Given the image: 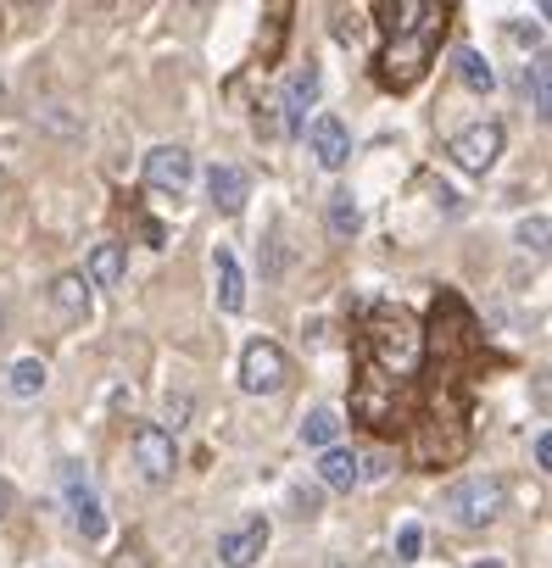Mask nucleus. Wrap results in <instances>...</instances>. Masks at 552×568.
<instances>
[{
  "label": "nucleus",
  "mask_w": 552,
  "mask_h": 568,
  "mask_svg": "<svg viewBox=\"0 0 552 568\" xmlns=\"http://www.w3.org/2000/svg\"><path fill=\"white\" fill-rule=\"evenodd\" d=\"M513 40H519V45H541V29H524V23H519V29H513Z\"/></svg>",
  "instance_id": "c85d7f7f"
},
{
  "label": "nucleus",
  "mask_w": 552,
  "mask_h": 568,
  "mask_svg": "<svg viewBox=\"0 0 552 568\" xmlns=\"http://www.w3.org/2000/svg\"><path fill=\"white\" fill-rule=\"evenodd\" d=\"M358 229H363V206H358V195H352V190L330 195V234H335V240H352Z\"/></svg>",
  "instance_id": "4be33fe9"
},
{
  "label": "nucleus",
  "mask_w": 552,
  "mask_h": 568,
  "mask_svg": "<svg viewBox=\"0 0 552 568\" xmlns=\"http://www.w3.org/2000/svg\"><path fill=\"white\" fill-rule=\"evenodd\" d=\"M129 446H134V463H140V474H145L151 485L173 479V468H179V446H173V435H168L162 424H134Z\"/></svg>",
  "instance_id": "6e6552de"
},
{
  "label": "nucleus",
  "mask_w": 552,
  "mask_h": 568,
  "mask_svg": "<svg viewBox=\"0 0 552 568\" xmlns=\"http://www.w3.org/2000/svg\"><path fill=\"white\" fill-rule=\"evenodd\" d=\"M184 418H190V396H168V402H162V429L173 435Z\"/></svg>",
  "instance_id": "393cba45"
},
{
  "label": "nucleus",
  "mask_w": 552,
  "mask_h": 568,
  "mask_svg": "<svg viewBox=\"0 0 552 568\" xmlns=\"http://www.w3.org/2000/svg\"><path fill=\"white\" fill-rule=\"evenodd\" d=\"M341 440V413L335 407H313L308 418H302V446H335Z\"/></svg>",
  "instance_id": "6ab92c4d"
},
{
  "label": "nucleus",
  "mask_w": 552,
  "mask_h": 568,
  "mask_svg": "<svg viewBox=\"0 0 552 568\" xmlns=\"http://www.w3.org/2000/svg\"><path fill=\"white\" fill-rule=\"evenodd\" d=\"M469 568H508V562H496V557H474Z\"/></svg>",
  "instance_id": "c756f323"
},
{
  "label": "nucleus",
  "mask_w": 552,
  "mask_h": 568,
  "mask_svg": "<svg viewBox=\"0 0 552 568\" xmlns=\"http://www.w3.org/2000/svg\"><path fill=\"white\" fill-rule=\"evenodd\" d=\"M0 106H7V84H0Z\"/></svg>",
  "instance_id": "2f4dec72"
},
{
  "label": "nucleus",
  "mask_w": 552,
  "mask_h": 568,
  "mask_svg": "<svg viewBox=\"0 0 552 568\" xmlns=\"http://www.w3.org/2000/svg\"><path fill=\"white\" fill-rule=\"evenodd\" d=\"M546 234H552V223H546L541 212L519 223V245H524V251H546Z\"/></svg>",
  "instance_id": "5701e85b"
},
{
  "label": "nucleus",
  "mask_w": 552,
  "mask_h": 568,
  "mask_svg": "<svg viewBox=\"0 0 552 568\" xmlns=\"http://www.w3.org/2000/svg\"><path fill=\"white\" fill-rule=\"evenodd\" d=\"M190 179H195V156H190L184 145H157V151H145V184H151V190L184 195Z\"/></svg>",
  "instance_id": "1a4fd4ad"
},
{
  "label": "nucleus",
  "mask_w": 552,
  "mask_h": 568,
  "mask_svg": "<svg viewBox=\"0 0 552 568\" xmlns=\"http://www.w3.org/2000/svg\"><path fill=\"white\" fill-rule=\"evenodd\" d=\"M530 452H535V468H552V435H546V429L535 435V446H530Z\"/></svg>",
  "instance_id": "a878e982"
},
{
  "label": "nucleus",
  "mask_w": 552,
  "mask_h": 568,
  "mask_svg": "<svg viewBox=\"0 0 552 568\" xmlns=\"http://www.w3.org/2000/svg\"><path fill=\"white\" fill-rule=\"evenodd\" d=\"M308 145H313L319 168H330V173H341V168L352 162V134H347V123H341L335 112H319V118L308 123Z\"/></svg>",
  "instance_id": "9d476101"
},
{
  "label": "nucleus",
  "mask_w": 552,
  "mask_h": 568,
  "mask_svg": "<svg viewBox=\"0 0 552 568\" xmlns=\"http://www.w3.org/2000/svg\"><path fill=\"white\" fill-rule=\"evenodd\" d=\"M7 507H12V490H7V485H0V518H7Z\"/></svg>",
  "instance_id": "7c9ffc66"
},
{
  "label": "nucleus",
  "mask_w": 552,
  "mask_h": 568,
  "mask_svg": "<svg viewBox=\"0 0 552 568\" xmlns=\"http://www.w3.org/2000/svg\"><path fill=\"white\" fill-rule=\"evenodd\" d=\"M212 296L223 313H245V273L229 245H212Z\"/></svg>",
  "instance_id": "f8f14e48"
},
{
  "label": "nucleus",
  "mask_w": 552,
  "mask_h": 568,
  "mask_svg": "<svg viewBox=\"0 0 552 568\" xmlns=\"http://www.w3.org/2000/svg\"><path fill=\"white\" fill-rule=\"evenodd\" d=\"M123 267H129L123 245H118V240H101V245L90 251V267H84L90 291H96V284H101V291H118V284H123Z\"/></svg>",
  "instance_id": "f3484780"
},
{
  "label": "nucleus",
  "mask_w": 552,
  "mask_h": 568,
  "mask_svg": "<svg viewBox=\"0 0 552 568\" xmlns=\"http://www.w3.org/2000/svg\"><path fill=\"white\" fill-rule=\"evenodd\" d=\"M46 385H51V374H46L40 357H23V363H12V374H7V390H12L18 402H34Z\"/></svg>",
  "instance_id": "a211bd4d"
},
{
  "label": "nucleus",
  "mask_w": 552,
  "mask_h": 568,
  "mask_svg": "<svg viewBox=\"0 0 552 568\" xmlns=\"http://www.w3.org/2000/svg\"><path fill=\"white\" fill-rule=\"evenodd\" d=\"M358 479H363V463H358L352 446H330V452L319 457V485H324V490H352Z\"/></svg>",
  "instance_id": "dca6fc26"
},
{
  "label": "nucleus",
  "mask_w": 552,
  "mask_h": 568,
  "mask_svg": "<svg viewBox=\"0 0 552 568\" xmlns=\"http://www.w3.org/2000/svg\"><path fill=\"white\" fill-rule=\"evenodd\" d=\"M268 540H273V524L268 518H245L240 529H229L218 540V557H223V568H251L268 551Z\"/></svg>",
  "instance_id": "9b49d317"
},
{
  "label": "nucleus",
  "mask_w": 552,
  "mask_h": 568,
  "mask_svg": "<svg viewBox=\"0 0 552 568\" xmlns=\"http://www.w3.org/2000/svg\"><path fill=\"white\" fill-rule=\"evenodd\" d=\"M380 12L391 18V40H385V51L374 57V73H380L385 90H413V84L430 73L435 45H441L452 12L435 7V0H397V7H380Z\"/></svg>",
  "instance_id": "f257e3e1"
},
{
  "label": "nucleus",
  "mask_w": 552,
  "mask_h": 568,
  "mask_svg": "<svg viewBox=\"0 0 552 568\" xmlns=\"http://www.w3.org/2000/svg\"><path fill=\"white\" fill-rule=\"evenodd\" d=\"M369 357H374V374H385V379H413L419 368H424V329H419V318L413 313H402V307H374L369 313Z\"/></svg>",
  "instance_id": "f03ea898"
},
{
  "label": "nucleus",
  "mask_w": 552,
  "mask_h": 568,
  "mask_svg": "<svg viewBox=\"0 0 552 568\" xmlns=\"http://www.w3.org/2000/svg\"><path fill=\"white\" fill-rule=\"evenodd\" d=\"M441 352V357H463V352H474L480 346V324L469 318V307L458 302V296H441V307H435V318H430V335H424V352Z\"/></svg>",
  "instance_id": "20e7f679"
},
{
  "label": "nucleus",
  "mask_w": 552,
  "mask_h": 568,
  "mask_svg": "<svg viewBox=\"0 0 552 568\" xmlns=\"http://www.w3.org/2000/svg\"><path fill=\"white\" fill-rule=\"evenodd\" d=\"M502 501H508V490H502V479H491V474H469V479H458V485L441 496V507H446L463 529H485V524L502 513Z\"/></svg>",
  "instance_id": "7ed1b4c3"
},
{
  "label": "nucleus",
  "mask_w": 552,
  "mask_h": 568,
  "mask_svg": "<svg viewBox=\"0 0 552 568\" xmlns=\"http://www.w3.org/2000/svg\"><path fill=\"white\" fill-rule=\"evenodd\" d=\"M524 90H530L535 118H552V62H546V57H535V62L524 68Z\"/></svg>",
  "instance_id": "412c9836"
},
{
  "label": "nucleus",
  "mask_w": 552,
  "mask_h": 568,
  "mask_svg": "<svg viewBox=\"0 0 552 568\" xmlns=\"http://www.w3.org/2000/svg\"><path fill=\"white\" fill-rule=\"evenodd\" d=\"M285 379H291V357L273 346V341H251V346L240 352V385H245L251 396L285 390Z\"/></svg>",
  "instance_id": "39448f33"
},
{
  "label": "nucleus",
  "mask_w": 552,
  "mask_h": 568,
  "mask_svg": "<svg viewBox=\"0 0 552 568\" xmlns=\"http://www.w3.org/2000/svg\"><path fill=\"white\" fill-rule=\"evenodd\" d=\"M319 90H324V79H319V68H313V62L291 73V84H285V106H280V112L291 118V129H302V123H308V112L319 106Z\"/></svg>",
  "instance_id": "4468645a"
},
{
  "label": "nucleus",
  "mask_w": 552,
  "mask_h": 568,
  "mask_svg": "<svg viewBox=\"0 0 552 568\" xmlns=\"http://www.w3.org/2000/svg\"><path fill=\"white\" fill-rule=\"evenodd\" d=\"M419 551H424V529H419V524H402V529H397V557L413 562Z\"/></svg>",
  "instance_id": "b1692460"
},
{
  "label": "nucleus",
  "mask_w": 552,
  "mask_h": 568,
  "mask_svg": "<svg viewBox=\"0 0 552 568\" xmlns=\"http://www.w3.org/2000/svg\"><path fill=\"white\" fill-rule=\"evenodd\" d=\"M112 568H151V562H145L140 551H118V557H112Z\"/></svg>",
  "instance_id": "bb28decb"
},
{
  "label": "nucleus",
  "mask_w": 552,
  "mask_h": 568,
  "mask_svg": "<svg viewBox=\"0 0 552 568\" xmlns=\"http://www.w3.org/2000/svg\"><path fill=\"white\" fill-rule=\"evenodd\" d=\"M51 302H57V313H62L68 324L90 318V278H84V273H57V278H51Z\"/></svg>",
  "instance_id": "2eb2a0df"
},
{
  "label": "nucleus",
  "mask_w": 552,
  "mask_h": 568,
  "mask_svg": "<svg viewBox=\"0 0 552 568\" xmlns=\"http://www.w3.org/2000/svg\"><path fill=\"white\" fill-rule=\"evenodd\" d=\"M291 501H297V507H302V518H308V513H313V507H319V490H297V496H291Z\"/></svg>",
  "instance_id": "cd10ccee"
},
{
  "label": "nucleus",
  "mask_w": 552,
  "mask_h": 568,
  "mask_svg": "<svg viewBox=\"0 0 552 568\" xmlns=\"http://www.w3.org/2000/svg\"><path fill=\"white\" fill-rule=\"evenodd\" d=\"M207 195H212L218 212L234 217V212L251 201V179H245V168H234V162H212V168H207Z\"/></svg>",
  "instance_id": "ddd939ff"
},
{
  "label": "nucleus",
  "mask_w": 552,
  "mask_h": 568,
  "mask_svg": "<svg viewBox=\"0 0 552 568\" xmlns=\"http://www.w3.org/2000/svg\"><path fill=\"white\" fill-rule=\"evenodd\" d=\"M502 123H469L463 134H452V145H446V156L463 168V173H485V168H496V156H502Z\"/></svg>",
  "instance_id": "0eeeda50"
},
{
  "label": "nucleus",
  "mask_w": 552,
  "mask_h": 568,
  "mask_svg": "<svg viewBox=\"0 0 552 568\" xmlns=\"http://www.w3.org/2000/svg\"><path fill=\"white\" fill-rule=\"evenodd\" d=\"M458 79H463L474 95H491V90H496V73H491V62H485L474 45H463V51H458Z\"/></svg>",
  "instance_id": "aec40b11"
},
{
  "label": "nucleus",
  "mask_w": 552,
  "mask_h": 568,
  "mask_svg": "<svg viewBox=\"0 0 552 568\" xmlns=\"http://www.w3.org/2000/svg\"><path fill=\"white\" fill-rule=\"evenodd\" d=\"M62 490H68V513H73V529L84 540H101L107 535V513H101V496L90 485V474L79 463H62Z\"/></svg>",
  "instance_id": "423d86ee"
}]
</instances>
